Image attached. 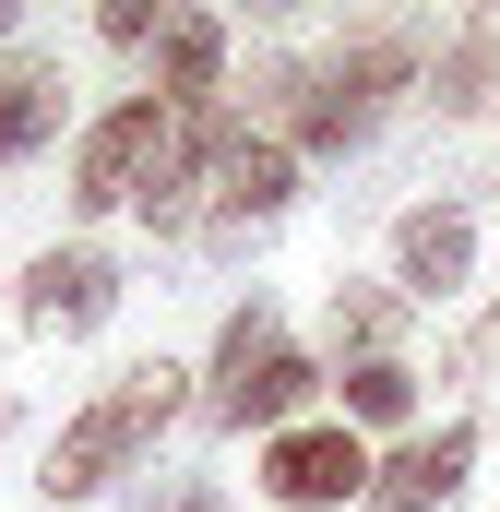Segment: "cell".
Masks as SVG:
<instances>
[{"label": "cell", "mask_w": 500, "mask_h": 512, "mask_svg": "<svg viewBox=\"0 0 500 512\" xmlns=\"http://www.w3.org/2000/svg\"><path fill=\"white\" fill-rule=\"evenodd\" d=\"M155 512H227V489H215V477H179V489H167Z\"/></svg>", "instance_id": "17"}, {"label": "cell", "mask_w": 500, "mask_h": 512, "mask_svg": "<svg viewBox=\"0 0 500 512\" xmlns=\"http://www.w3.org/2000/svg\"><path fill=\"white\" fill-rule=\"evenodd\" d=\"M215 203H227V215H286V203H298V155H286L274 131H227V143H215Z\"/></svg>", "instance_id": "10"}, {"label": "cell", "mask_w": 500, "mask_h": 512, "mask_svg": "<svg viewBox=\"0 0 500 512\" xmlns=\"http://www.w3.org/2000/svg\"><path fill=\"white\" fill-rule=\"evenodd\" d=\"M465 477H477V429H465V417H453V429H417V441L370 477V512H441Z\"/></svg>", "instance_id": "7"}, {"label": "cell", "mask_w": 500, "mask_h": 512, "mask_svg": "<svg viewBox=\"0 0 500 512\" xmlns=\"http://www.w3.org/2000/svg\"><path fill=\"white\" fill-rule=\"evenodd\" d=\"M417 72V48L405 36H358V48H334V60H286L274 72V143L286 155H358L370 143V120H381V96Z\"/></svg>", "instance_id": "1"}, {"label": "cell", "mask_w": 500, "mask_h": 512, "mask_svg": "<svg viewBox=\"0 0 500 512\" xmlns=\"http://www.w3.org/2000/svg\"><path fill=\"white\" fill-rule=\"evenodd\" d=\"M477 274V227H465V203H417L405 227H393V286L405 298H453Z\"/></svg>", "instance_id": "8"}, {"label": "cell", "mask_w": 500, "mask_h": 512, "mask_svg": "<svg viewBox=\"0 0 500 512\" xmlns=\"http://www.w3.org/2000/svg\"><path fill=\"white\" fill-rule=\"evenodd\" d=\"M477 84H489V48H453V72H441V108H477Z\"/></svg>", "instance_id": "15"}, {"label": "cell", "mask_w": 500, "mask_h": 512, "mask_svg": "<svg viewBox=\"0 0 500 512\" xmlns=\"http://www.w3.org/2000/svg\"><path fill=\"white\" fill-rule=\"evenodd\" d=\"M167 131H179V120H167L155 96H120L108 120L72 143V203H84V215H120V203H143V179L167 167Z\"/></svg>", "instance_id": "4"}, {"label": "cell", "mask_w": 500, "mask_h": 512, "mask_svg": "<svg viewBox=\"0 0 500 512\" xmlns=\"http://www.w3.org/2000/svg\"><path fill=\"white\" fill-rule=\"evenodd\" d=\"M179 405H191V370H179V358L120 370V382H108L84 417H72V429H60V453H48V477H36V489H48V501H96V489L120 477V465L155 441V429H167V417H179Z\"/></svg>", "instance_id": "2"}, {"label": "cell", "mask_w": 500, "mask_h": 512, "mask_svg": "<svg viewBox=\"0 0 500 512\" xmlns=\"http://www.w3.org/2000/svg\"><path fill=\"white\" fill-rule=\"evenodd\" d=\"M370 441H358V429H346V417H334V429H322V417H298V429H274V441H262V489H274V501L286 512H322V501H370Z\"/></svg>", "instance_id": "5"}, {"label": "cell", "mask_w": 500, "mask_h": 512, "mask_svg": "<svg viewBox=\"0 0 500 512\" xmlns=\"http://www.w3.org/2000/svg\"><path fill=\"white\" fill-rule=\"evenodd\" d=\"M393 322H405L393 286H334V358H346V370H358V358H393Z\"/></svg>", "instance_id": "12"}, {"label": "cell", "mask_w": 500, "mask_h": 512, "mask_svg": "<svg viewBox=\"0 0 500 512\" xmlns=\"http://www.w3.org/2000/svg\"><path fill=\"white\" fill-rule=\"evenodd\" d=\"M453 358H465V370H500V310H477V322H465V346H453Z\"/></svg>", "instance_id": "16"}, {"label": "cell", "mask_w": 500, "mask_h": 512, "mask_svg": "<svg viewBox=\"0 0 500 512\" xmlns=\"http://www.w3.org/2000/svg\"><path fill=\"white\" fill-rule=\"evenodd\" d=\"M215 72H227V24L215 12H167V36H155V108L167 120H203L215 108Z\"/></svg>", "instance_id": "9"}, {"label": "cell", "mask_w": 500, "mask_h": 512, "mask_svg": "<svg viewBox=\"0 0 500 512\" xmlns=\"http://www.w3.org/2000/svg\"><path fill=\"white\" fill-rule=\"evenodd\" d=\"M108 310H120V262L108 251H48L24 274V322L36 334H96Z\"/></svg>", "instance_id": "6"}, {"label": "cell", "mask_w": 500, "mask_h": 512, "mask_svg": "<svg viewBox=\"0 0 500 512\" xmlns=\"http://www.w3.org/2000/svg\"><path fill=\"white\" fill-rule=\"evenodd\" d=\"M322 393V370L286 346V322H274V298H250V310H227V334H215V393H203V417L215 429H298V405Z\"/></svg>", "instance_id": "3"}, {"label": "cell", "mask_w": 500, "mask_h": 512, "mask_svg": "<svg viewBox=\"0 0 500 512\" xmlns=\"http://www.w3.org/2000/svg\"><path fill=\"white\" fill-rule=\"evenodd\" d=\"M48 131H60V84L48 72H0V167H24Z\"/></svg>", "instance_id": "11"}, {"label": "cell", "mask_w": 500, "mask_h": 512, "mask_svg": "<svg viewBox=\"0 0 500 512\" xmlns=\"http://www.w3.org/2000/svg\"><path fill=\"white\" fill-rule=\"evenodd\" d=\"M0 36H12V0H0Z\"/></svg>", "instance_id": "18"}, {"label": "cell", "mask_w": 500, "mask_h": 512, "mask_svg": "<svg viewBox=\"0 0 500 512\" xmlns=\"http://www.w3.org/2000/svg\"><path fill=\"white\" fill-rule=\"evenodd\" d=\"M417 417V370L405 358H358L346 370V429H405Z\"/></svg>", "instance_id": "13"}, {"label": "cell", "mask_w": 500, "mask_h": 512, "mask_svg": "<svg viewBox=\"0 0 500 512\" xmlns=\"http://www.w3.org/2000/svg\"><path fill=\"white\" fill-rule=\"evenodd\" d=\"M96 36H108V48H143V36H167V0H108V12H96Z\"/></svg>", "instance_id": "14"}]
</instances>
